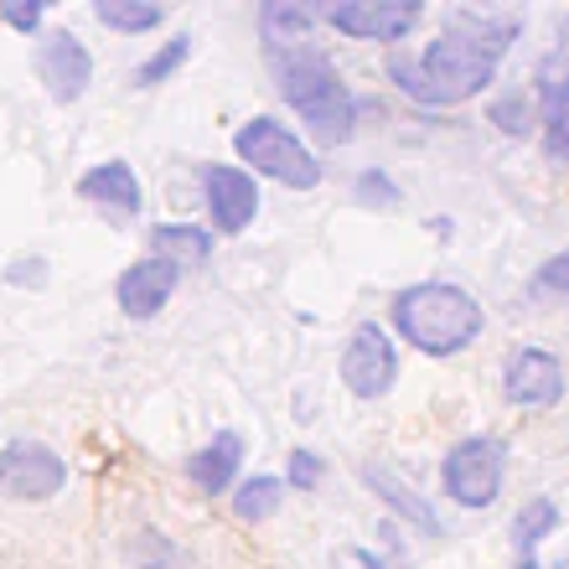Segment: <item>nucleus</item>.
Masks as SVG:
<instances>
[{"mask_svg":"<svg viewBox=\"0 0 569 569\" xmlns=\"http://www.w3.org/2000/svg\"><path fill=\"white\" fill-rule=\"evenodd\" d=\"M259 31H264L270 52H280V47H306V37L316 31V11H306L296 0H270V6L259 11Z\"/></svg>","mask_w":569,"mask_h":569,"instance_id":"dca6fc26","label":"nucleus"},{"mask_svg":"<svg viewBox=\"0 0 569 569\" xmlns=\"http://www.w3.org/2000/svg\"><path fill=\"white\" fill-rule=\"evenodd\" d=\"M68 487V461L42 440L0 446V497L6 502H47Z\"/></svg>","mask_w":569,"mask_h":569,"instance_id":"423d86ee","label":"nucleus"},{"mask_svg":"<svg viewBox=\"0 0 569 569\" xmlns=\"http://www.w3.org/2000/svg\"><path fill=\"white\" fill-rule=\"evenodd\" d=\"M150 249L161 259H177V264H202V259L212 254V233L208 228H192V223H161L156 233H150Z\"/></svg>","mask_w":569,"mask_h":569,"instance_id":"a211bd4d","label":"nucleus"},{"mask_svg":"<svg viewBox=\"0 0 569 569\" xmlns=\"http://www.w3.org/2000/svg\"><path fill=\"white\" fill-rule=\"evenodd\" d=\"M202 192H208V212L218 233H243L259 218V187L243 166H208L202 171Z\"/></svg>","mask_w":569,"mask_h":569,"instance_id":"f8f14e48","label":"nucleus"},{"mask_svg":"<svg viewBox=\"0 0 569 569\" xmlns=\"http://www.w3.org/2000/svg\"><path fill=\"white\" fill-rule=\"evenodd\" d=\"M316 481H321V456H316V450H296V456H290V477H284V487L311 492Z\"/></svg>","mask_w":569,"mask_h":569,"instance_id":"bb28decb","label":"nucleus"},{"mask_svg":"<svg viewBox=\"0 0 569 569\" xmlns=\"http://www.w3.org/2000/svg\"><path fill=\"white\" fill-rule=\"evenodd\" d=\"M358 565H362V569H409V565H399V559H383V555H368V549H362V555H358Z\"/></svg>","mask_w":569,"mask_h":569,"instance_id":"c85d7f7f","label":"nucleus"},{"mask_svg":"<svg viewBox=\"0 0 569 569\" xmlns=\"http://www.w3.org/2000/svg\"><path fill=\"white\" fill-rule=\"evenodd\" d=\"M37 78L47 83V93H52L58 104H78L93 83L89 47L78 42L73 31H52V37H42V47H37Z\"/></svg>","mask_w":569,"mask_h":569,"instance_id":"9d476101","label":"nucleus"},{"mask_svg":"<svg viewBox=\"0 0 569 569\" xmlns=\"http://www.w3.org/2000/svg\"><path fill=\"white\" fill-rule=\"evenodd\" d=\"M187 58H192V37H171V42H166L161 52H156V58L140 62L136 83H140V89H156V83H166V78L177 73V68H181Z\"/></svg>","mask_w":569,"mask_h":569,"instance_id":"412c9836","label":"nucleus"},{"mask_svg":"<svg viewBox=\"0 0 569 569\" xmlns=\"http://www.w3.org/2000/svg\"><path fill=\"white\" fill-rule=\"evenodd\" d=\"M539 89H569V16H565V27H559L555 52L539 62Z\"/></svg>","mask_w":569,"mask_h":569,"instance_id":"5701e85b","label":"nucleus"},{"mask_svg":"<svg viewBox=\"0 0 569 569\" xmlns=\"http://www.w3.org/2000/svg\"><path fill=\"white\" fill-rule=\"evenodd\" d=\"M518 37L512 16H456L420 58L393 52L389 58V78L425 109H456L466 99H477L487 83L497 78V62Z\"/></svg>","mask_w":569,"mask_h":569,"instance_id":"f257e3e1","label":"nucleus"},{"mask_svg":"<svg viewBox=\"0 0 569 569\" xmlns=\"http://www.w3.org/2000/svg\"><path fill=\"white\" fill-rule=\"evenodd\" d=\"M239 466H243V435L218 430L197 456H187V477H192L197 492L223 497L233 487V477H239Z\"/></svg>","mask_w":569,"mask_h":569,"instance_id":"ddd939ff","label":"nucleus"},{"mask_svg":"<svg viewBox=\"0 0 569 569\" xmlns=\"http://www.w3.org/2000/svg\"><path fill=\"white\" fill-rule=\"evenodd\" d=\"M342 383L352 399H383L399 383V352L378 321H362L342 347Z\"/></svg>","mask_w":569,"mask_h":569,"instance_id":"0eeeda50","label":"nucleus"},{"mask_svg":"<svg viewBox=\"0 0 569 569\" xmlns=\"http://www.w3.org/2000/svg\"><path fill=\"white\" fill-rule=\"evenodd\" d=\"M420 0H337L327 21L342 37H358V42H399L420 27Z\"/></svg>","mask_w":569,"mask_h":569,"instance_id":"6e6552de","label":"nucleus"},{"mask_svg":"<svg viewBox=\"0 0 569 569\" xmlns=\"http://www.w3.org/2000/svg\"><path fill=\"white\" fill-rule=\"evenodd\" d=\"M389 316H393V331H399L409 347H420L425 358H456V352L477 342L481 327H487L481 300L446 280H425V284L399 290Z\"/></svg>","mask_w":569,"mask_h":569,"instance_id":"7ed1b4c3","label":"nucleus"},{"mask_svg":"<svg viewBox=\"0 0 569 569\" xmlns=\"http://www.w3.org/2000/svg\"><path fill=\"white\" fill-rule=\"evenodd\" d=\"M284 497V477H249L243 487H233V512L243 523H264Z\"/></svg>","mask_w":569,"mask_h":569,"instance_id":"aec40b11","label":"nucleus"},{"mask_svg":"<svg viewBox=\"0 0 569 569\" xmlns=\"http://www.w3.org/2000/svg\"><path fill=\"white\" fill-rule=\"evenodd\" d=\"M533 290H539V296H555V300H569V249L555 259H543L539 270H533Z\"/></svg>","mask_w":569,"mask_h":569,"instance_id":"b1692460","label":"nucleus"},{"mask_svg":"<svg viewBox=\"0 0 569 569\" xmlns=\"http://www.w3.org/2000/svg\"><path fill=\"white\" fill-rule=\"evenodd\" d=\"M6 280H11V284H42L47 280V264H42V259H31V264H11V270H6Z\"/></svg>","mask_w":569,"mask_h":569,"instance_id":"cd10ccee","label":"nucleus"},{"mask_svg":"<svg viewBox=\"0 0 569 569\" xmlns=\"http://www.w3.org/2000/svg\"><path fill=\"white\" fill-rule=\"evenodd\" d=\"M440 477H446V492L461 508H492L502 497V477H508V446L492 440V435H471L461 446H450Z\"/></svg>","mask_w":569,"mask_h":569,"instance_id":"39448f33","label":"nucleus"},{"mask_svg":"<svg viewBox=\"0 0 569 569\" xmlns=\"http://www.w3.org/2000/svg\"><path fill=\"white\" fill-rule=\"evenodd\" d=\"M502 393L518 409H555L565 399V362L543 347H518L502 362Z\"/></svg>","mask_w":569,"mask_h":569,"instance_id":"1a4fd4ad","label":"nucleus"},{"mask_svg":"<svg viewBox=\"0 0 569 569\" xmlns=\"http://www.w3.org/2000/svg\"><path fill=\"white\" fill-rule=\"evenodd\" d=\"M93 16H99L109 31H124V37L156 31L166 21V11L161 6H150V0H93Z\"/></svg>","mask_w":569,"mask_h":569,"instance_id":"6ab92c4d","label":"nucleus"},{"mask_svg":"<svg viewBox=\"0 0 569 569\" xmlns=\"http://www.w3.org/2000/svg\"><path fill=\"white\" fill-rule=\"evenodd\" d=\"M362 481H368V487H373V492L383 497V502H389V508L399 512V518H409L415 528H425V533H435V528H440V518H435L430 502H420V497L409 492L405 481H393L389 471H383V466H368V471H362Z\"/></svg>","mask_w":569,"mask_h":569,"instance_id":"f3484780","label":"nucleus"},{"mask_svg":"<svg viewBox=\"0 0 569 569\" xmlns=\"http://www.w3.org/2000/svg\"><path fill=\"white\" fill-rule=\"evenodd\" d=\"M274 83H280V99L296 109L306 130H311L321 146H347L352 130H358V99L342 83V73L331 68L327 52L306 47H280L270 52Z\"/></svg>","mask_w":569,"mask_h":569,"instance_id":"f03ea898","label":"nucleus"},{"mask_svg":"<svg viewBox=\"0 0 569 569\" xmlns=\"http://www.w3.org/2000/svg\"><path fill=\"white\" fill-rule=\"evenodd\" d=\"M177 284H181L177 259L146 254V259H136L120 280H114V300H120V311L130 316V321H150V316L166 311V300L177 296Z\"/></svg>","mask_w":569,"mask_h":569,"instance_id":"9b49d317","label":"nucleus"},{"mask_svg":"<svg viewBox=\"0 0 569 569\" xmlns=\"http://www.w3.org/2000/svg\"><path fill=\"white\" fill-rule=\"evenodd\" d=\"M78 197L104 212L114 208L120 218H136L140 212V181L130 171V161H104V166H93V171H83L78 177Z\"/></svg>","mask_w":569,"mask_h":569,"instance_id":"4468645a","label":"nucleus"},{"mask_svg":"<svg viewBox=\"0 0 569 569\" xmlns=\"http://www.w3.org/2000/svg\"><path fill=\"white\" fill-rule=\"evenodd\" d=\"M559 528V502L555 497H533L523 512L512 518V543H518V569H539V543Z\"/></svg>","mask_w":569,"mask_h":569,"instance_id":"2eb2a0df","label":"nucleus"},{"mask_svg":"<svg viewBox=\"0 0 569 569\" xmlns=\"http://www.w3.org/2000/svg\"><path fill=\"white\" fill-rule=\"evenodd\" d=\"M233 150H239L243 166H254L259 177L280 181V187H290V192H311V187H321V166H316V156L300 146L296 130L280 124L274 114H259V120L243 124L239 136H233Z\"/></svg>","mask_w":569,"mask_h":569,"instance_id":"20e7f679","label":"nucleus"},{"mask_svg":"<svg viewBox=\"0 0 569 569\" xmlns=\"http://www.w3.org/2000/svg\"><path fill=\"white\" fill-rule=\"evenodd\" d=\"M492 124L502 130V136H528L533 124H539V114H533V99H523V93H502V99H492Z\"/></svg>","mask_w":569,"mask_h":569,"instance_id":"4be33fe9","label":"nucleus"},{"mask_svg":"<svg viewBox=\"0 0 569 569\" xmlns=\"http://www.w3.org/2000/svg\"><path fill=\"white\" fill-rule=\"evenodd\" d=\"M0 21L11 31H37L42 27V0H0Z\"/></svg>","mask_w":569,"mask_h":569,"instance_id":"a878e982","label":"nucleus"},{"mask_svg":"<svg viewBox=\"0 0 569 569\" xmlns=\"http://www.w3.org/2000/svg\"><path fill=\"white\" fill-rule=\"evenodd\" d=\"M352 192H358V208H393V202H399V187H393L383 171H362Z\"/></svg>","mask_w":569,"mask_h":569,"instance_id":"393cba45","label":"nucleus"}]
</instances>
